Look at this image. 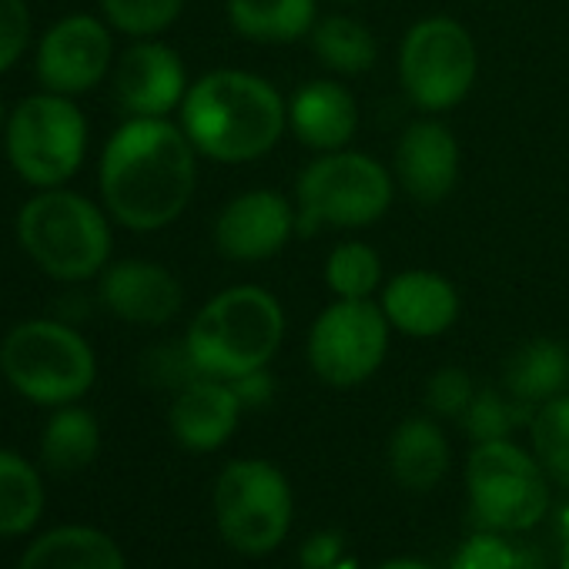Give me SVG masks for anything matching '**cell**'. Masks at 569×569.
<instances>
[{"label": "cell", "mask_w": 569, "mask_h": 569, "mask_svg": "<svg viewBox=\"0 0 569 569\" xmlns=\"http://www.w3.org/2000/svg\"><path fill=\"white\" fill-rule=\"evenodd\" d=\"M198 184V151L168 118L124 121L101 154V198L131 231H161L184 214Z\"/></svg>", "instance_id": "6da1fadb"}, {"label": "cell", "mask_w": 569, "mask_h": 569, "mask_svg": "<svg viewBox=\"0 0 569 569\" xmlns=\"http://www.w3.org/2000/svg\"><path fill=\"white\" fill-rule=\"evenodd\" d=\"M181 128L198 154L218 164L264 158L289 131V101L251 71H208L181 101Z\"/></svg>", "instance_id": "7a4b0ae2"}, {"label": "cell", "mask_w": 569, "mask_h": 569, "mask_svg": "<svg viewBox=\"0 0 569 569\" xmlns=\"http://www.w3.org/2000/svg\"><path fill=\"white\" fill-rule=\"evenodd\" d=\"M284 342V309L261 284H234L201 306L184 346L201 376L241 379L268 369Z\"/></svg>", "instance_id": "3957f363"}, {"label": "cell", "mask_w": 569, "mask_h": 569, "mask_svg": "<svg viewBox=\"0 0 569 569\" xmlns=\"http://www.w3.org/2000/svg\"><path fill=\"white\" fill-rule=\"evenodd\" d=\"M18 238L41 271L68 284L94 278L111 258V224L104 211L64 188H41V194L21 208Z\"/></svg>", "instance_id": "277c9868"}, {"label": "cell", "mask_w": 569, "mask_h": 569, "mask_svg": "<svg viewBox=\"0 0 569 569\" xmlns=\"http://www.w3.org/2000/svg\"><path fill=\"white\" fill-rule=\"evenodd\" d=\"M0 372L28 402L61 409L91 392L98 359L71 322L31 319L0 342Z\"/></svg>", "instance_id": "5b68a950"}, {"label": "cell", "mask_w": 569, "mask_h": 569, "mask_svg": "<svg viewBox=\"0 0 569 569\" xmlns=\"http://www.w3.org/2000/svg\"><path fill=\"white\" fill-rule=\"evenodd\" d=\"M396 194V174L366 151H326L296 181L299 228H369Z\"/></svg>", "instance_id": "8992f818"}, {"label": "cell", "mask_w": 569, "mask_h": 569, "mask_svg": "<svg viewBox=\"0 0 569 569\" xmlns=\"http://www.w3.org/2000/svg\"><path fill=\"white\" fill-rule=\"evenodd\" d=\"M479 74V51L456 18H422L399 44L402 94L426 114L462 104Z\"/></svg>", "instance_id": "52a82bcc"}, {"label": "cell", "mask_w": 569, "mask_h": 569, "mask_svg": "<svg viewBox=\"0 0 569 569\" xmlns=\"http://www.w3.org/2000/svg\"><path fill=\"white\" fill-rule=\"evenodd\" d=\"M292 486L264 459H234L214 482V519L224 542L244 556L271 552L292 526Z\"/></svg>", "instance_id": "ba28073f"}, {"label": "cell", "mask_w": 569, "mask_h": 569, "mask_svg": "<svg viewBox=\"0 0 569 569\" xmlns=\"http://www.w3.org/2000/svg\"><path fill=\"white\" fill-rule=\"evenodd\" d=\"M8 161L34 188H61L88 151V124L68 94L24 98L8 118Z\"/></svg>", "instance_id": "9c48e42d"}, {"label": "cell", "mask_w": 569, "mask_h": 569, "mask_svg": "<svg viewBox=\"0 0 569 569\" xmlns=\"http://www.w3.org/2000/svg\"><path fill=\"white\" fill-rule=\"evenodd\" d=\"M466 486L476 519L496 532L529 529L549 506V486L539 459L509 439L476 442L466 462Z\"/></svg>", "instance_id": "30bf717a"}, {"label": "cell", "mask_w": 569, "mask_h": 569, "mask_svg": "<svg viewBox=\"0 0 569 569\" xmlns=\"http://www.w3.org/2000/svg\"><path fill=\"white\" fill-rule=\"evenodd\" d=\"M389 319L376 299H336L309 329V366L336 389L369 382L389 352Z\"/></svg>", "instance_id": "8fae6325"}, {"label": "cell", "mask_w": 569, "mask_h": 569, "mask_svg": "<svg viewBox=\"0 0 569 569\" xmlns=\"http://www.w3.org/2000/svg\"><path fill=\"white\" fill-rule=\"evenodd\" d=\"M299 231V208L271 191L251 188L234 194L214 218V248L228 261H268L284 251Z\"/></svg>", "instance_id": "7c38bea8"}, {"label": "cell", "mask_w": 569, "mask_h": 569, "mask_svg": "<svg viewBox=\"0 0 569 569\" xmlns=\"http://www.w3.org/2000/svg\"><path fill=\"white\" fill-rule=\"evenodd\" d=\"M111 34L91 14H71L58 21L38 48V78L54 94H84L111 68Z\"/></svg>", "instance_id": "4fadbf2b"}, {"label": "cell", "mask_w": 569, "mask_h": 569, "mask_svg": "<svg viewBox=\"0 0 569 569\" xmlns=\"http://www.w3.org/2000/svg\"><path fill=\"white\" fill-rule=\"evenodd\" d=\"M188 74L174 48L141 38L114 71V98L131 118H168L188 94Z\"/></svg>", "instance_id": "5bb4252c"}, {"label": "cell", "mask_w": 569, "mask_h": 569, "mask_svg": "<svg viewBox=\"0 0 569 569\" xmlns=\"http://www.w3.org/2000/svg\"><path fill=\"white\" fill-rule=\"evenodd\" d=\"M101 302L104 309L128 326H168L181 306V281L158 261L128 258L101 271Z\"/></svg>", "instance_id": "9a60e30c"}, {"label": "cell", "mask_w": 569, "mask_h": 569, "mask_svg": "<svg viewBox=\"0 0 569 569\" xmlns=\"http://www.w3.org/2000/svg\"><path fill=\"white\" fill-rule=\"evenodd\" d=\"M459 161L462 154L456 134L436 118H419L399 134L392 174L409 198L439 204L459 184Z\"/></svg>", "instance_id": "2e32d148"}, {"label": "cell", "mask_w": 569, "mask_h": 569, "mask_svg": "<svg viewBox=\"0 0 569 569\" xmlns=\"http://www.w3.org/2000/svg\"><path fill=\"white\" fill-rule=\"evenodd\" d=\"M379 306L389 326L409 339H439L456 326L462 312L459 289L446 274L429 268H409L392 274L382 284Z\"/></svg>", "instance_id": "e0dca14e"}, {"label": "cell", "mask_w": 569, "mask_h": 569, "mask_svg": "<svg viewBox=\"0 0 569 569\" xmlns=\"http://www.w3.org/2000/svg\"><path fill=\"white\" fill-rule=\"evenodd\" d=\"M241 409L244 406L231 389V382L201 376L174 396L168 422L174 439L188 452H214L238 429Z\"/></svg>", "instance_id": "ac0fdd59"}, {"label": "cell", "mask_w": 569, "mask_h": 569, "mask_svg": "<svg viewBox=\"0 0 569 569\" xmlns=\"http://www.w3.org/2000/svg\"><path fill=\"white\" fill-rule=\"evenodd\" d=\"M289 131L319 154L342 151L359 131V101L346 84L316 78L289 98Z\"/></svg>", "instance_id": "d6986e66"}, {"label": "cell", "mask_w": 569, "mask_h": 569, "mask_svg": "<svg viewBox=\"0 0 569 569\" xmlns=\"http://www.w3.org/2000/svg\"><path fill=\"white\" fill-rule=\"evenodd\" d=\"M18 569H128L121 546L94 526H58L41 532Z\"/></svg>", "instance_id": "ffe728a7"}, {"label": "cell", "mask_w": 569, "mask_h": 569, "mask_svg": "<svg viewBox=\"0 0 569 569\" xmlns=\"http://www.w3.org/2000/svg\"><path fill=\"white\" fill-rule=\"evenodd\" d=\"M502 386L516 402L539 409L542 402L566 392V386H569V349L556 339L522 342L502 369Z\"/></svg>", "instance_id": "44dd1931"}, {"label": "cell", "mask_w": 569, "mask_h": 569, "mask_svg": "<svg viewBox=\"0 0 569 569\" xmlns=\"http://www.w3.org/2000/svg\"><path fill=\"white\" fill-rule=\"evenodd\" d=\"M389 469L399 486L426 492L449 472V442L432 419H406L389 439Z\"/></svg>", "instance_id": "7402d4cb"}, {"label": "cell", "mask_w": 569, "mask_h": 569, "mask_svg": "<svg viewBox=\"0 0 569 569\" xmlns=\"http://www.w3.org/2000/svg\"><path fill=\"white\" fill-rule=\"evenodd\" d=\"M228 24L254 44H296L319 24V0H228Z\"/></svg>", "instance_id": "603a6c76"}, {"label": "cell", "mask_w": 569, "mask_h": 569, "mask_svg": "<svg viewBox=\"0 0 569 569\" xmlns=\"http://www.w3.org/2000/svg\"><path fill=\"white\" fill-rule=\"evenodd\" d=\"M44 479L18 452L0 449V536L18 539L34 532L44 516Z\"/></svg>", "instance_id": "cb8c5ba5"}, {"label": "cell", "mask_w": 569, "mask_h": 569, "mask_svg": "<svg viewBox=\"0 0 569 569\" xmlns=\"http://www.w3.org/2000/svg\"><path fill=\"white\" fill-rule=\"evenodd\" d=\"M101 452V426L81 406H61L41 432V459L48 469L68 476L91 466Z\"/></svg>", "instance_id": "d4e9b609"}, {"label": "cell", "mask_w": 569, "mask_h": 569, "mask_svg": "<svg viewBox=\"0 0 569 569\" xmlns=\"http://www.w3.org/2000/svg\"><path fill=\"white\" fill-rule=\"evenodd\" d=\"M312 51L316 58L336 71V74H366L376 61H379V44H376V34L349 18V14H332V18H322L316 28H312Z\"/></svg>", "instance_id": "484cf974"}, {"label": "cell", "mask_w": 569, "mask_h": 569, "mask_svg": "<svg viewBox=\"0 0 569 569\" xmlns=\"http://www.w3.org/2000/svg\"><path fill=\"white\" fill-rule=\"evenodd\" d=\"M382 278V258L366 241H342L326 258V284L336 299H372L386 284Z\"/></svg>", "instance_id": "4316f807"}, {"label": "cell", "mask_w": 569, "mask_h": 569, "mask_svg": "<svg viewBox=\"0 0 569 569\" xmlns=\"http://www.w3.org/2000/svg\"><path fill=\"white\" fill-rule=\"evenodd\" d=\"M532 452L549 479L569 489V396L542 402L529 419Z\"/></svg>", "instance_id": "83f0119b"}, {"label": "cell", "mask_w": 569, "mask_h": 569, "mask_svg": "<svg viewBox=\"0 0 569 569\" xmlns=\"http://www.w3.org/2000/svg\"><path fill=\"white\" fill-rule=\"evenodd\" d=\"M532 412L536 409L516 402L509 392L476 389L469 409L462 412V426L472 442H496V439H509L522 419H532Z\"/></svg>", "instance_id": "f1b7e54d"}, {"label": "cell", "mask_w": 569, "mask_h": 569, "mask_svg": "<svg viewBox=\"0 0 569 569\" xmlns=\"http://www.w3.org/2000/svg\"><path fill=\"white\" fill-rule=\"evenodd\" d=\"M101 8L114 31L141 41L168 31L178 21L184 0H101Z\"/></svg>", "instance_id": "f546056e"}, {"label": "cell", "mask_w": 569, "mask_h": 569, "mask_svg": "<svg viewBox=\"0 0 569 569\" xmlns=\"http://www.w3.org/2000/svg\"><path fill=\"white\" fill-rule=\"evenodd\" d=\"M452 569H542V562L532 556V549H516L492 529L466 539L452 559Z\"/></svg>", "instance_id": "4dcf8cb0"}, {"label": "cell", "mask_w": 569, "mask_h": 569, "mask_svg": "<svg viewBox=\"0 0 569 569\" xmlns=\"http://www.w3.org/2000/svg\"><path fill=\"white\" fill-rule=\"evenodd\" d=\"M472 396H476V386H472L469 372L466 369H456V366L439 369L426 382V406L436 416H446V419H462V412L469 409Z\"/></svg>", "instance_id": "1f68e13d"}, {"label": "cell", "mask_w": 569, "mask_h": 569, "mask_svg": "<svg viewBox=\"0 0 569 569\" xmlns=\"http://www.w3.org/2000/svg\"><path fill=\"white\" fill-rule=\"evenodd\" d=\"M141 369H144L148 382H154L161 389H174V392H181L184 386L201 379V372H198V366H194V359H191L184 342L181 346H158V349H151L144 356Z\"/></svg>", "instance_id": "d6a6232c"}, {"label": "cell", "mask_w": 569, "mask_h": 569, "mask_svg": "<svg viewBox=\"0 0 569 569\" xmlns=\"http://www.w3.org/2000/svg\"><path fill=\"white\" fill-rule=\"evenodd\" d=\"M31 38L28 0H0V74L11 71Z\"/></svg>", "instance_id": "836d02e7"}, {"label": "cell", "mask_w": 569, "mask_h": 569, "mask_svg": "<svg viewBox=\"0 0 569 569\" xmlns=\"http://www.w3.org/2000/svg\"><path fill=\"white\" fill-rule=\"evenodd\" d=\"M299 556H302V569H336L346 559V542L339 532L326 529L309 536Z\"/></svg>", "instance_id": "e575fe53"}, {"label": "cell", "mask_w": 569, "mask_h": 569, "mask_svg": "<svg viewBox=\"0 0 569 569\" xmlns=\"http://www.w3.org/2000/svg\"><path fill=\"white\" fill-rule=\"evenodd\" d=\"M231 389L238 392V399H241L244 409H258V406L271 402V396H274V379L268 376V369H254V372H248V376H241V379H231Z\"/></svg>", "instance_id": "d590c367"}, {"label": "cell", "mask_w": 569, "mask_h": 569, "mask_svg": "<svg viewBox=\"0 0 569 569\" xmlns=\"http://www.w3.org/2000/svg\"><path fill=\"white\" fill-rule=\"evenodd\" d=\"M379 569H429V566H422V562H416V559H392V562H386V566H379Z\"/></svg>", "instance_id": "8d00e7d4"}, {"label": "cell", "mask_w": 569, "mask_h": 569, "mask_svg": "<svg viewBox=\"0 0 569 569\" xmlns=\"http://www.w3.org/2000/svg\"><path fill=\"white\" fill-rule=\"evenodd\" d=\"M559 526H562V536H566V542H569V509H562V516H559Z\"/></svg>", "instance_id": "74e56055"}, {"label": "cell", "mask_w": 569, "mask_h": 569, "mask_svg": "<svg viewBox=\"0 0 569 569\" xmlns=\"http://www.w3.org/2000/svg\"><path fill=\"white\" fill-rule=\"evenodd\" d=\"M559 569H569V542H566V549H562V566Z\"/></svg>", "instance_id": "f35d334b"}, {"label": "cell", "mask_w": 569, "mask_h": 569, "mask_svg": "<svg viewBox=\"0 0 569 569\" xmlns=\"http://www.w3.org/2000/svg\"><path fill=\"white\" fill-rule=\"evenodd\" d=\"M0 124H4V101H0Z\"/></svg>", "instance_id": "ab89813d"}, {"label": "cell", "mask_w": 569, "mask_h": 569, "mask_svg": "<svg viewBox=\"0 0 569 569\" xmlns=\"http://www.w3.org/2000/svg\"><path fill=\"white\" fill-rule=\"evenodd\" d=\"M339 4H356V0H339Z\"/></svg>", "instance_id": "60d3db41"}]
</instances>
